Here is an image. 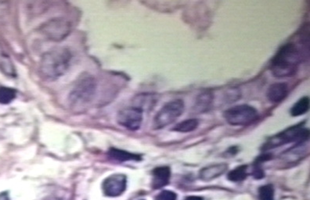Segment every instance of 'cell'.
Listing matches in <instances>:
<instances>
[{
	"label": "cell",
	"instance_id": "6da1fadb",
	"mask_svg": "<svg viewBox=\"0 0 310 200\" xmlns=\"http://www.w3.org/2000/svg\"><path fill=\"white\" fill-rule=\"evenodd\" d=\"M302 54L298 46L288 42L280 46L270 62L271 74L277 78L293 77L298 72Z\"/></svg>",
	"mask_w": 310,
	"mask_h": 200
},
{
	"label": "cell",
	"instance_id": "277c9868",
	"mask_svg": "<svg viewBox=\"0 0 310 200\" xmlns=\"http://www.w3.org/2000/svg\"><path fill=\"white\" fill-rule=\"evenodd\" d=\"M97 88L95 77L90 74L81 76L70 93V103L76 106L87 104L94 99Z\"/></svg>",
	"mask_w": 310,
	"mask_h": 200
},
{
	"label": "cell",
	"instance_id": "ffe728a7",
	"mask_svg": "<svg viewBox=\"0 0 310 200\" xmlns=\"http://www.w3.org/2000/svg\"><path fill=\"white\" fill-rule=\"evenodd\" d=\"M17 97V91L12 88L0 87V104H9Z\"/></svg>",
	"mask_w": 310,
	"mask_h": 200
},
{
	"label": "cell",
	"instance_id": "9a60e30c",
	"mask_svg": "<svg viewBox=\"0 0 310 200\" xmlns=\"http://www.w3.org/2000/svg\"><path fill=\"white\" fill-rule=\"evenodd\" d=\"M158 101V99L156 96L154 94H150V93H143V94L138 95L134 99V103L136 105V107L139 108L144 111V108H149L154 106Z\"/></svg>",
	"mask_w": 310,
	"mask_h": 200
},
{
	"label": "cell",
	"instance_id": "603a6c76",
	"mask_svg": "<svg viewBox=\"0 0 310 200\" xmlns=\"http://www.w3.org/2000/svg\"><path fill=\"white\" fill-rule=\"evenodd\" d=\"M251 175L256 179H262L264 178L265 172L263 167H262V163H258V162L254 163Z\"/></svg>",
	"mask_w": 310,
	"mask_h": 200
},
{
	"label": "cell",
	"instance_id": "5bb4252c",
	"mask_svg": "<svg viewBox=\"0 0 310 200\" xmlns=\"http://www.w3.org/2000/svg\"><path fill=\"white\" fill-rule=\"evenodd\" d=\"M107 154L110 158L120 162L131 161V160L139 161L142 159L139 155L129 153L125 150H119V149H110Z\"/></svg>",
	"mask_w": 310,
	"mask_h": 200
},
{
	"label": "cell",
	"instance_id": "cb8c5ba5",
	"mask_svg": "<svg viewBox=\"0 0 310 200\" xmlns=\"http://www.w3.org/2000/svg\"><path fill=\"white\" fill-rule=\"evenodd\" d=\"M0 200H10L8 193L7 192L0 193Z\"/></svg>",
	"mask_w": 310,
	"mask_h": 200
},
{
	"label": "cell",
	"instance_id": "ba28073f",
	"mask_svg": "<svg viewBox=\"0 0 310 200\" xmlns=\"http://www.w3.org/2000/svg\"><path fill=\"white\" fill-rule=\"evenodd\" d=\"M143 112L142 109L136 106L122 109L118 115V122L130 131H137L142 125Z\"/></svg>",
	"mask_w": 310,
	"mask_h": 200
},
{
	"label": "cell",
	"instance_id": "4fadbf2b",
	"mask_svg": "<svg viewBox=\"0 0 310 200\" xmlns=\"http://www.w3.org/2000/svg\"><path fill=\"white\" fill-rule=\"evenodd\" d=\"M0 71L10 77L17 76L15 66L4 46L0 44Z\"/></svg>",
	"mask_w": 310,
	"mask_h": 200
},
{
	"label": "cell",
	"instance_id": "44dd1931",
	"mask_svg": "<svg viewBox=\"0 0 310 200\" xmlns=\"http://www.w3.org/2000/svg\"><path fill=\"white\" fill-rule=\"evenodd\" d=\"M274 188L272 185H266L260 187L258 191L260 200H274Z\"/></svg>",
	"mask_w": 310,
	"mask_h": 200
},
{
	"label": "cell",
	"instance_id": "7402d4cb",
	"mask_svg": "<svg viewBox=\"0 0 310 200\" xmlns=\"http://www.w3.org/2000/svg\"><path fill=\"white\" fill-rule=\"evenodd\" d=\"M177 193L172 191L164 190L160 192L154 200H177Z\"/></svg>",
	"mask_w": 310,
	"mask_h": 200
},
{
	"label": "cell",
	"instance_id": "52a82bcc",
	"mask_svg": "<svg viewBox=\"0 0 310 200\" xmlns=\"http://www.w3.org/2000/svg\"><path fill=\"white\" fill-rule=\"evenodd\" d=\"M40 32L49 40L60 42L70 34L71 24L64 18L51 19L41 26Z\"/></svg>",
	"mask_w": 310,
	"mask_h": 200
},
{
	"label": "cell",
	"instance_id": "d6986e66",
	"mask_svg": "<svg viewBox=\"0 0 310 200\" xmlns=\"http://www.w3.org/2000/svg\"><path fill=\"white\" fill-rule=\"evenodd\" d=\"M214 101V95L211 92H205L196 99V108L200 110H206L212 106Z\"/></svg>",
	"mask_w": 310,
	"mask_h": 200
},
{
	"label": "cell",
	"instance_id": "7c38bea8",
	"mask_svg": "<svg viewBox=\"0 0 310 200\" xmlns=\"http://www.w3.org/2000/svg\"><path fill=\"white\" fill-rule=\"evenodd\" d=\"M228 169L227 163H215L204 167L199 172V178L204 182H211L223 175Z\"/></svg>",
	"mask_w": 310,
	"mask_h": 200
},
{
	"label": "cell",
	"instance_id": "d4e9b609",
	"mask_svg": "<svg viewBox=\"0 0 310 200\" xmlns=\"http://www.w3.org/2000/svg\"><path fill=\"white\" fill-rule=\"evenodd\" d=\"M184 200H204L202 197L196 196V195H190V196L187 197Z\"/></svg>",
	"mask_w": 310,
	"mask_h": 200
},
{
	"label": "cell",
	"instance_id": "3957f363",
	"mask_svg": "<svg viewBox=\"0 0 310 200\" xmlns=\"http://www.w3.org/2000/svg\"><path fill=\"white\" fill-rule=\"evenodd\" d=\"M308 130L302 124H298L268 138L262 150L267 151L290 143H302L308 139Z\"/></svg>",
	"mask_w": 310,
	"mask_h": 200
},
{
	"label": "cell",
	"instance_id": "9c48e42d",
	"mask_svg": "<svg viewBox=\"0 0 310 200\" xmlns=\"http://www.w3.org/2000/svg\"><path fill=\"white\" fill-rule=\"evenodd\" d=\"M126 185L127 179L126 175L116 174L107 177L103 181L102 188L104 195L109 197H117L126 191Z\"/></svg>",
	"mask_w": 310,
	"mask_h": 200
},
{
	"label": "cell",
	"instance_id": "7a4b0ae2",
	"mask_svg": "<svg viewBox=\"0 0 310 200\" xmlns=\"http://www.w3.org/2000/svg\"><path fill=\"white\" fill-rule=\"evenodd\" d=\"M72 55L66 47H57L45 52L39 63V74L47 80H56L69 68Z\"/></svg>",
	"mask_w": 310,
	"mask_h": 200
},
{
	"label": "cell",
	"instance_id": "30bf717a",
	"mask_svg": "<svg viewBox=\"0 0 310 200\" xmlns=\"http://www.w3.org/2000/svg\"><path fill=\"white\" fill-rule=\"evenodd\" d=\"M288 85L285 82L272 84L266 91L268 100L273 103H280L286 99L288 95Z\"/></svg>",
	"mask_w": 310,
	"mask_h": 200
},
{
	"label": "cell",
	"instance_id": "ac0fdd59",
	"mask_svg": "<svg viewBox=\"0 0 310 200\" xmlns=\"http://www.w3.org/2000/svg\"><path fill=\"white\" fill-rule=\"evenodd\" d=\"M247 165H241L231 170L227 175V179L231 182H241L247 179Z\"/></svg>",
	"mask_w": 310,
	"mask_h": 200
},
{
	"label": "cell",
	"instance_id": "5b68a950",
	"mask_svg": "<svg viewBox=\"0 0 310 200\" xmlns=\"http://www.w3.org/2000/svg\"><path fill=\"white\" fill-rule=\"evenodd\" d=\"M184 109V102L182 99H175L168 102L161 108L154 117L153 128L160 130L171 125L183 115Z\"/></svg>",
	"mask_w": 310,
	"mask_h": 200
},
{
	"label": "cell",
	"instance_id": "8992f818",
	"mask_svg": "<svg viewBox=\"0 0 310 200\" xmlns=\"http://www.w3.org/2000/svg\"><path fill=\"white\" fill-rule=\"evenodd\" d=\"M259 117L257 109L247 104L237 105L223 112V118L232 126H246L253 123Z\"/></svg>",
	"mask_w": 310,
	"mask_h": 200
},
{
	"label": "cell",
	"instance_id": "8fae6325",
	"mask_svg": "<svg viewBox=\"0 0 310 200\" xmlns=\"http://www.w3.org/2000/svg\"><path fill=\"white\" fill-rule=\"evenodd\" d=\"M171 170L167 166H158L152 172L151 187L154 189H160L170 183Z\"/></svg>",
	"mask_w": 310,
	"mask_h": 200
},
{
	"label": "cell",
	"instance_id": "2e32d148",
	"mask_svg": "<svg viewBox=\"0 0 310 200\" xmlns=\"http://www.w3.org/2000/svg\"><path fill=\"white\" fill-rule=\"evenodd\" d=\"M308 108H309V98L308 96H304L298 99L291 108V115L292 117L302 116L308 112Z\"/></svg>",
	"mask_w": 310,
	"mask_h": 200
},
{
	"label": "cell",
	"instance_id": "e0dca14e",
	"mask_svg": "<svg viewBox=\"0 0 310 200\" xmlns=\"http://www.w3.org/2000/svg\"><path fill=\"white\" fill-rule=\"evenodd\" d=\"M199 120L191 118V119L185 120V121H181L180 123L177 124L173 128V131L180 133L191 132V131L197 129L199 128Z\"/></svg>",
	"mask_w": 310,
	"mask_h": 200
}]
</instances>
